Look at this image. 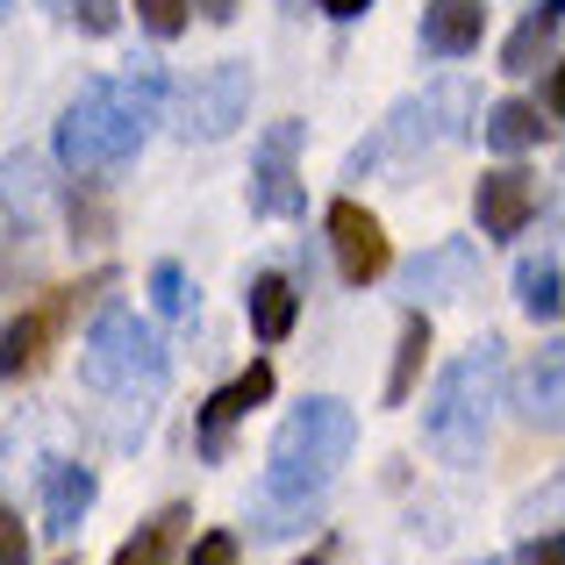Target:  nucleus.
<instances>
[{
  "mask_svg": "<svg viewBox=\"0 0 565 565\" xmlns=\"http://www.w3.org/2000/svg\"><path fill=\"white\" fill-rule=\"evenodd\" d=\"M359 444V415L330 394H308L287 423L273 429V451H265V480H258V530L265 537H294V530L316 523L322 494H330L337 466Z\"/></svg>",
  "mask_w": 565,
  "mask_h": 565,
  "instance_id": "1",
  "label": "nucleus"
},
{
  "mask_svg": "<svg viewBox=\"0 0 565 565\" xmlns=\"http://www.w3.org/2000/svg\"><path fill=\"white\" fill-rule=\"evenodd\" d=\"M158 122V79L151 72H129V79H94L79 86V100L57 122V158L79 180H108L137 158L143 129Z\"/></svg>",
  "mask_w": 565,
  "mask_h": 565,
  "instance_id": "2",
  "label": "nucleus"
},
{
  "mask_svg": "<svg viewBox=\"0 0 565 565\" xmlns=\"http://www.w3.org/2000/svg\"><path fill=\"white\" fill-rule=\"evenodd\" d=\"M501 408V337H480L472 351H458L451 365L437 373L423 401V444L444 458V466H480L487 451V429H494Z\"/></svg>",
  "mask_w": 565,
  "mask_h": 565,
  "instance_id": "3",
  "label": "nucleus"
},
{
  "mask_svg": "<svg viewBox=\"0 0 565 565\" xmlns=\"http://www.w3.org/2000/svg\"><path fill=\"white\" fill-rule=\"evenodd\" d=\"M79 380L94 386V394H137V386L151 394V386L166 380V344H158V330L143 316L108 308L79 344Z\"/></svg>",
  "mask_w": 565,
  "mask_h": 565,
  "instance_id": "4",
  "label": "nucleus"
},
{
  "mask_svg": "<svg viewBox=\"0 0 565 565\" xmlns=\"http://www.w3.org/2000/svg\"><path fill=\"white\" fill-rule=\"evenodd\" d=\"M250 108V65H207L180 86V137H230Z\"/></svg>",
  "mask_w": 565,
  "mask_h": 565,
  "instance_id": "5",
  "label": "nucleus"
},
{
  "mask_svg": "<svg viewBox=\"0 0 565 565\" xmlns=\"http://www.w3.org/2000/svg\"><path fill=\"white\" fill-rule=\"evenodd\" d=\"M301 122H273L250 151V215H301Z\"/></svg>",
  "mask_w": 565,
  "mask_h": 565,
  "instance_id": "6",
  "label": "nucleus"
},
{
  "mask_svg": "<svg viewBox=\"0 0 565 565\" xmlns=\"http://www.w3.org/2000/svg\"><path fill=\"white\" fill-rule=\"evenodd\" d=\"M330 244H337V273H344L351 287H373L386 265H394L380 215H365L359 201H337V207H330Z\"/></svg>",
  "mask_w": 565,
  "mask_h": 565,
  "instance_id": "7",
  "label": "nucleus"
},
{
  "mask_svg": "<svg viewBox=\"0 0 565 565\" xmlns=\"http://www.w3.org/2000/svg\"><path fill=\"white\" fill-rule=\"evenodd\" d=\"M472 279H480V250L466 236H444L408 265V294H423V301H466Z\"/></svg>",
  "mask_w": 565,
  "mask_h": 565,
  "instance_id": "8",
  "label": "nucleus"
},
{
  "mask_svg": "<svg viewBox=\"0 0 565 565\" xmlns=\"http://www.w3.org/2000/svg\"><path fill=\"white\" fill-rule=\"evenodd\" d=\"M530 207H537V180H530L523 166H494L472 193V215H480L487 236H523Z\"/></svg>",
  "mask_w": 565,
  "mask_h": 565,
  "instance_id": "9",
  "label": "nucleus"
},
{
  "mask_svg": "<svg viewBox=\"0 0 565 565\" xmlns=\"http://www.w3.org/2000/svg\"><path fill=\"white\" fill-rule=\"evenodd\" d=\"M523 423L530 429H565V337L523 365Z\"/></svg>",
  "mask_w": 565,
  "mask_h": 565,
  "instance_id": "10",
  "label": "nucleus"
},
{
  "mask_svg": "<svg viewBox=\"0 0 565 565\" xmlns=\"http://www.w3.org/2000/svg\"><path fill=\"white\" fill-rule=\"evenodd\" d=\"M94 494H100V480L86 466H43V530L51 537H72V530L86 523V509H94Z\"/></svg>",
  "mask_w": 565,
  "mask_h": 565,
  "instance_id": "11",
  "label": "nucleus"
},
{
  "mask_svg": "<svg viewBox=\"0 0 565 565\" xmlns=\"http://www.w3.org/2000/svg\"><path fill=\"white\" fill-rule=\"evenodd\" d=\"M480 29H487L480 0H429V8H423V51L466 57V51H480Z\"/></svg>",
  "mask_w": 565,
  "mask_h": 565,
  "instance_id": "12",
  "label": "nucleus"
},
{
  "mask_svg": "<svg viewBox=\"0 0 565 565\" xmlns=\"http://www.w3.org/2000/svg\"><path fill=\"white\" fill-rule=\"evenodd\" d=\"M558 29H565V0H537V8L515 22V36L501 43V72H537L544 57H552Z\"/></svg>",
  "mask_w": 565,
  "mask_h": 565,
  "instance_id": "13",
  "label": "nucleus"
},
{
  "mask_svg": "<svg viewBox=\"0 0 565 565\" xmlns=\"http://www.w3.org/2000/svg\"><path fill=\"white\" fill-rule=\"evenodd\" d=\"M487 151H501V158H523V151H537V137H544V115H537V100H494L487 108Z\"/></svg>",
  "mask_w": 565,
  "mask_h": 565,
  "instance_id": "14",
  "label": "nucleus"
},
{
  "mask_svg": "<svg viewBox=\"0 0 565 565\" xmlns=\"http://www.w3.org/2000/svg\"><path fill=\"white\" fill-rule=\"evenodd\" d=\"M429 351H437V337H429V316L415 308V316L401 322V344H394V373H386V408H401V401L415 394V380H423Z\"/></svg>",
  "mask_w": 565,
  "mask_h": 565,
  "instance_id": "15",
  "label": "nucleus"
},
{
  "mask_svg": "<svg viewBox=\"0 0 565 565\" xmlns=\"http://www.w3.org/2000/svg\"><path fill=\"white\" fill-rule=\"evenodd\" d=\"M294 316H301V301H294V287L279 273L250 279V330H258V344H287Z\"/></svg>",
  "mask_w": 565,
  "mask_h": 565,
  "instance_id": "16",
  "label": "nucleus"
},
{
  "mask_svg": "<svg viewBox=\"0 0 565 565\" xmlns=\"http://www.w3.org/2000/svg\"><path fill=\"white\" fill-rule=\"evenodd\" d=\"M515 301H523L537 322H552L558 308H565V287H558V258H552V250H537V258L515 265Z\"/></svg>",
  "mask_w": 565,
  "mask_h": 565,
  "instance_id": "17",
  "label": "nucleus"
},
{
  "mask_svg": "<svg viewBox=\"0 0 565 565\" xmlns=\"http://www.w3.org/2000/svg\"><path fill=\"white\" fill-rule=\"evenodd\" d=\"M265 394H273V365H265V359H250L244 373H236V380L222 386L215 401H207V429H222V423H236V415H250Z\"/></svg>",
  "mask_w": 565,
  "mask_h": 565,
  "instance_id": "18",
  "label": "nucleus"
},
{
  "mask_svg": "<svg viewBox=\"0 0 565 565\" xmlns=\"http://www.w3.org/2000/svg\"><path fill=\"white\" fill-rule=\"evenodd\" d=\"M57 316H65V301H51V308H36V316H14V322H8V380L36 373V359H43V337L57 330Z\"/></svg>",
  "mask_w": 565,
  "mask_h": 565,
  "instance_id": "19",
  "label": "nucleus"
},
{
  "mask_svg": "<svg viewBox=\"0 0 565 565\" xmlns=\"http://www.w3.org/2000/svg\"><path fill=\"white\" fill-rule=\"evenodd\" d=\"M180 523H186V509H166V515H151V523L137 530V537L115 552V565H166L172 558V544H180Z\"/></svg>",
  "mask_w": 565,
  "mask_h": 565,
  "instance_id": "20",
  "label": "nucleus"
},
{
  "mask_svg": "<svg viewBox=\"0 0 565 565\" xmlns=\"http://www.w3.org/2000/svg\"><path fill=\"white\" fill-rule=\"evenodd\" d=\"M186 8H193V0H137V22L151 29V36H180Z\"/></svg>",
  "mask_w": 565,
  "mask_h": 565,
  "instance_id": "21",
  "label": "nucleus"
},
{
  "mask_svg": "<svg viewBox=\"0 0 565 565\" xmlns=\"http://www.w3.org/2000/svg\"><path fill=\"white\" fill-rule=\"evenodd\" d=\"M151 301H158V316H180V308H186V273H180V265H151Z\"/></svg>",
  "mask_w": 565,
  "mask_h": 565,
  "instance_id": "22",
  "label": "nucleus"
},
{
  "mask_svg": "<svg viewBox=\"0 0 565 565\" xmlns=\"http://www.w3.org/2000/svg\"><path fill=\"white\" fill-rule=\"evenodd\" d=\"M72 14H79L86 36H108V29L122 22V0H72Z\"/></svg>",
  "mask_w": 565,
  "mask_h": 565,
  "instance_id": "23",
  "label": "nucleus"
},
{
  "mask_svg": "<svg viewBox=\"0 0 565 565\" xmlns=\"http://www.w3.org/2000/svg\"><path fill=\"white\" fill-rule=\"evenodd\" d=\"M186 565H236V537H230V530H207V537L193 544Z\"/></svg>",
  "mask_w": 565,
  "mask_h": 565,
  "instance_id": "24",
  "label": "nucleus"
},
{
  "mask_svg": "<svg viewBox=\"0 0 565 565\" xmlns=\"http://www.w3.org/2000/svg\"><path fill=\"white\" fill-rule=\"evenodd\" d=\"M0 565H29V537H22V515H0Z\"/></svg>",
  "mask_w": 565,
  "mask_h": 565,
  "instance_id": "25",
  "label": "nucleus"
},
{
  "mask_svg": "<svg viewBox=\"0 0 565 565\" xmlns=\"http://www.w3.org/2000/svg\"><path fill=\"white\" fill-rule=\"evenodd\" d=\"M523 565H565V530H558V537H530Z\"/></svg>",
  "mask_w": 565,
  "mask_h": 565,
  "instance_id": "26",
  "label": "nucleus"
},
{
  "mask_svg": "<svg viewBox=\"0 0 565 565\" xmlns=\"http://www.w3.org/2000/svg\"><path fill=\"white\" fill-rule=\"evenodd\" d=\"M316 8H322V14H337V22H359L373 0H316Z\"/></svg>",
  "mask_w": 565,
  "mask_h": 565,
  "instance_id": "27",
  "label": "nucleus"
},
{
  "mask_svg": "<svg viewBox=\"0 0 565 565\" xmlns=\"http://www.w3.org/2000/svg\"><path fill=\"white\" fill-rule=\"evenodd\" d=\"M193 8H201V14H207V22H230V14H236V8H244V0H193Z\"/></svg>",
  "mask_w": 565,
  "mask_h": 565,
  "instance_id": "28",
  "label": "nucleus"
},
{
  "mask_svg": "<svg viewBox=\"0 0 565 565\" xmlns=\"http://www.w3.org/2000/svg\"><path fill=\"white\" fill-rule=\"evenodd\" d=\"M552 100H558V108H565V72H558V79H552Z\"/></svg>",
  "mask_w": 565,
  "mask_h": 565,
  "instance_id": "29",
  "label": "nucleus"
},
{
  "mask_svg": "<svg viewBox=\"0 0 565 565\" xmlns=\"http://www.w3.org/2000/svg\"><path fill=\"white\" fill-rule=\"evenodd\" d=\"M472 565H501V558H472Z\"/></svg>",
  "mask_w": 565,
  "mask_h": 565,
  "instance_id": "30",
  "label": "nucleus"
}]
</instances>
